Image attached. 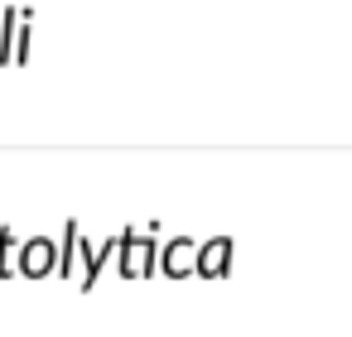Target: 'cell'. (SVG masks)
<instances>
[{"mask_svg": "<svg viewBox=\"0 0 352 337\" xmlns=\"http://www.w3.org/2000/svg\"><path fill=\"white\" fill-rule=\"evenodd\" d=\"M78 222H68V231H63V246H58V275H73V260H78Z\"/></svg>", "mask_w": 352, "mask_h": 337, "instance_id": "5b68a950", "label": "cell"}, {"mask_svg": "<svg viewBox=\"0 0 352 337\" xmlns=\"http://www.w3.org/2000/svg\"><path fill=\"white\" fill-rule=\"evenodd\" d=\"M116 265H121V279H145V275L155 270V241L140 236V231H121Z\"/></svg>", "mask_w": 352, "mask_h": 337, "instance_id": "6da1fadb", "label": "cell"}, {"mask_svg": "<svg viewBox=\"0 0 352 337\" xmlns=\"http://www.w3.org/2000/svg\"><path fill=\"white\" fill-rule=\"evenodd\" d=\"M164 275L169 279H184V275H198V246L193 241H169L164 246Z\"/></svg>", "mask_w": 352, "mask_h": 337, "instance_id": "277c9868", "label": "cell"}, {"mask_svg": "<svg viewBox=\"0 0 352 337\" xmlns=\"http://www.w3.org/2000/svg\"><path fill=\"white\" fill-rule=\"evenodd\" d=\"M15 270L30 275V279H44L49 270H58V241H49V236H30V241H20Z\"/></svg>", "mask_w": 352, "mask_h": 337, "instance_id": "7a4b0ae2", "label": "cell"}, {"mask_svg": "<svg viewBox=\"0 0 352 337\" xmlns=\"http://www.w3.org/2000/svg\"><path fill=\"white\" fill-rule=\"evenodd\" d=\"M227 270H232V241H227V236L203 241V246H198V275H203V279H222Z\"/></svg>", "mask_w": 352, "mask_h": 337, "instance_id": "3957f363", "label": "cell"}, {"mask_svg": "<svg viewBox=\"0 0 352 337\" xmlns=\"http://www.w3.org/2000/svg\"><path fill=\"white\" fill-rule=\"evenodd\" d=\"M15 255H20V241H15V231L6 226V231H0V279L15 275Z\"/></svg>", "mask_w": 352, "mask_h": 337, "instance_id": "8992f818", "label": "cell"}]
</instances>
